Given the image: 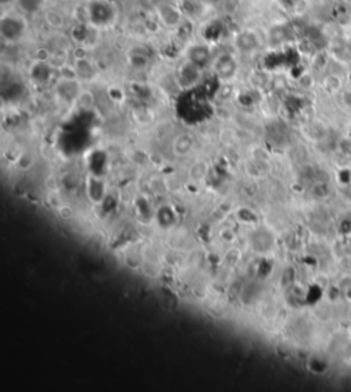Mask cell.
Segmentation results:
<instances>
[{
	"mask_svg": "<svg viewBox=\"0 0 351 392\" xmlns=\"http://www.w3.org/2000/svg\"><path fill=\"white\" fill-rule=\"evenodd\" d=\"M25 32V24L18 17H9L2 21V37L11 43L18 41Z\"/></svg>",
	"mask_w": 351,
	"mask_h": 392,
	"instance_id": "1",
	"label": "cell"
},
{
	"mask_svg": "<svg viewBox=\"0 0 351 392\" xmlns=\"http://www.w3.org/2000/svg\"><path fill=\"white\" fill-rule=\"evenodd\" d=\"M322 84H324V86H325L326 89L335 92V90L340 89L341 88V78L336 74H329V75H326L325 80H324V82H322Z\"/></svg>",
	"mask_w": 351,
	"mask_h": 392,
	"instance_id": "3",
	"label": "cell"
},
{
	"mask_svg": "<svg viewBox=\"0 0 351 392\" xmlns=\"http://www.w3.org/2000/svg\"><path fill=\"white\" fill-rule=\"evenodd\" d=\"M190 52H191L190 54L191 63H194V62L196 60V58H199V59H198V65H202V63L206 62V59L209 58V50L205 48V47H202V45H199V47L196 45L195 48H192Z\"/></svg>",
	"mask_w": 351,
	"mask_h": 392,
	"instance_id": "2",
	"label": "cell"
},
{
	"mask_svg": "<svg viewBox=\"0 0 351 392\" xmlns=\"http://www.w3.org/2000/svg\"><path fill=\"white\" fill-rule=\"evenodd\" d=\"M21 7L25 11H36L41 5V0H20Z\"/></svg>",
	"mask_w": 351,
	"mask_h": 392,
	"instance_id": "4",
	"label": "cell"
}]
</instances>
